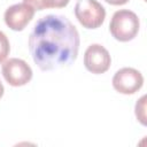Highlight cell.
<instances>
[{
	"label": "cell",
	"mask_w": 147,
	"mask_h": 147,
	"mask_svg": "<svg viewBox=\"0 0 147 147\" xmlns=\"http://www.w3.org/2000/svg\"><path fill=\"white\" fill-rule=\"evenodd\" d=\"M111 64V57L107 48L100 44L90 45L84 53L85 68L95 75L105 74Z\"/></svg>",
	"instance_id": "cell-6"
},
{
	"label": "cell",
	"mask_w": 147,
	"mask_h": 147,
	"mask_svg": "<svg viewBox=\"0 0 147 147\" xmlns=\"http://www.w3.org/2000/svg\"><path fill=\"white\" fill-rule=\"evenodd\" d=\"M70 0H23V2L30 5L34 10H44L48 8H63Z\"/></svg>",
	"instance_id": "cell-8"
},
{
	"label": "cell",
	"mask_w": 147,
	"mask_h": 147,
	"mask_svg": "<svg viewBox=\"0 0 147 147\" xmlns=\"http://www.w3.org/2000/svg\"><path fill=\"white\" fill-rule=\"evenodd\" d=\"M105 1L113 6H122V5H125L126 2H129L130 0H105Z\"/></svg>",
	"instance_id": "cell-11"
},
{
	"label": "cell",
	"mask_w": 147,
	"mask_h": 147,
	"mask_svg": "<svg viewBox=\"0 0 147 147\" xmlns=\"http://www.w3.org/2000/svg\"><path fill=\"white\" fill-rule=\"evenodd\" d=\"M2 76L9 85L18 87L26 85L32 79V69L24 60L13 57L3 62Z\"/></svg>",
	"instance_id": "cell-4"
},
{
	"label": "cell",
	"mask_w": 147,
	"mask_h": 147,
	"mask_svg": "<svg viewBox=\"0 0 147 147\" xmlns=\"http://www.w3.org/2000/svg\"><path fill=\"white\" fill-rule=\"evenodd\" d=\"M34 16V9L25 3H15L8 7L5 11L3 20L6 25L13 31H22L31 22Z\"/></svg>",
	"instance_id": "cell-7"
},
{
	"label": "cell",
	"mask_w": 147,
	"mask_h": 147,
	"mask_svg": "<svg viewBox=\"0 0 147 147\" xmlns=\"http://www.w3.org/2000/svg\"><path fill=\"white\" fill-rule=\"evenodd\" d=\"M144 85L141 72L134 68H122L113 77V87L121 94H133Z\"/></svg>",
	"instance_id": "cell-5"
},
{
	"label": "cell",
	"mask_w": 147,
	"mask_h": 147,
	"mask_svg": "<svg viewBox=\"0 0 147 147\" xmlns=\"http://www.w3.org/2000/svg\"><path fill=\"white\" fill-rule=\"evenodd\" d=\"M139 17L136 13L129 9H119L115 11L109 24V31L111 36L122 42L134 39L139 32Z\"/></svg>",
	"instance_id": "cell-2"
},
{
	"label": "cell",
	"mask_w": 147,
	"mask_h": 147,
	"mask_svg": "<svg viewBox=\"0 0 147 147\" xmlns=\"http://www.w3.org/2000/svg\"><path fill=\"white\" fill-rule=\"evenodd\" d=\"M75 16L85 29H98L105 22L106 9L96 0H77Z\"/></svg>",
	"instance_id": "cell-3"
},
{
	"label": "cell",
	"mask_w": 147,
	"mask_h": 147,
	"mask_svg": "<svg viewBox=\"0 0 147 147\" xmlns=\"http://www.w3.org/2000/svg\"><path fill=\"white\" fill-rule=\"evenodd\" d=\"M10 52V45H9V40L7 38V36L0 31V63H2L7 56L9 55Z\"/></svg>",
	"instance_id": "cell-10"
},
{
	"label": "cell",
	"mask_w": 147,
	"mask_h": 147,
	"mask_svg": "<svg viewBox=\"0 0 147 147\" xmlns=\"http://www.w3.org/2000/svg\"><path fill=\"white\" fill-rule=\"evenodd\" d=\"M146 95H142L136 103V108H134V113H136V117L137 119L142 124L146 125Z\"/></svg>",
	"instance_id": "cell-9"
},
{
	"label": "cell",
	"mask_w": 147,
	"mask_h": 147,
	"mask_svg": "<svg viewBox=\"0 0 147 147\" xmlns=\"http://www.w3.org/2000/svg\"><path fill=\"white\" fill-rule=\"evenodd\" d=\"M3 92H5V87H3L2 83L0 82V99H1V98H2V95H3Z\"/></svg>",
	"instance_id": "cell-12"
},
{
	"label": "cell",
	"mask_w": 147,
	"mask_h": 147,
	"mask_svg": "<svg viewBox=\"0 0 147 147\" xmlns=\"http://www.w3.org/2000/svg\"><path fill=\"white\" fill-rule=\"evenodd\" d=\"M79 44L78 30L64 15L40 17L29 36V52L42 71L70 65L77 59Z\"/></svg>",
	"instance_id": "cell-1"
}]
</instances>
